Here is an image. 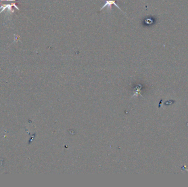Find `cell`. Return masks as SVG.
Listing matches in <instances>:
<instances>
[{"mask_svg":"<svg viewBox=\"0 0 188 187\" xmlns=\"http://www.w3.org/2000/svg\"><path fill=\"white\" fill-rule=\"evenodd\" d=\"M112 5H114L115 6L117 7L119 9L120 11H121L122 12H123V11L120 8V7H119L117 5V4L116 3V0H111V1H107H107H106V3H105V5H104L101 8L100 10V11H101L103 10V9L105 8L106 7H107V8H108L109 10L111 11V10H112Z\"/></svg>","mask_w":188,"mask_h":187,"instance_id":"6da1fadb","label":"cell"}]
</instances>
